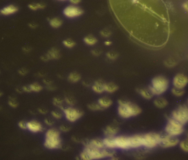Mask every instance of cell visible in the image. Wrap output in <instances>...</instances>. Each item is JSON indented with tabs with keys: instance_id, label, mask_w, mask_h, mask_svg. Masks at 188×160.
I'll return each mask as SVG.
<instances>
[{
	"instance_id": "15",
	"label": "cell",
	"mask_w": 188,
	"mask_h": 160,
	"mask_svg": "<svg viewBox=\"0 0 188 160\" xmlns=\"http://www.w3.org/2000/svg\"><path fill=\"white\" fill-rule=\"evenodd\" d=\"M131 149L143 147V135H135L129 136Z\"/></svg>"
},
{
	"instance_id": "39",
	"label": "cell",
	"mask_w": 188,
	"mask_h": 160,
	"mask_svg": "<svg viewBox=\"0 0 188 160\" xmlns=\"http://www.w3.org/2000/svg\"><path fill=\"white\" fill-rule=\"evenodd\" d=\"M65 102L69 105L72 106V105H74L76 101L74 100L73 98H72V97H67L65 99Z\"/></svg>"
},
{
	"instance_id": "8",
	"label": "cell",
	"mask_w": 188,
	"mask_h": 160,
	"mask_svg": "<svg viewBox=\"0 0 188 160\" xmlns=\"http://www.w3.org/2000/svg\"><path fill=\"white\" fill-rule=\"evenodd\" d=\"M84 13V11L78 5H70L66 6L63 10V14L69 19H74L81 16Z\"/></svg>"
},
{
	"instance_id": "13",
	"label": "cell",
	"mask_w": 188,
	"mask_h": 160,
	"mask_svg": "<svg viewBox=\"0 0 188 160\" xmlns=\"http://www.w3.org/2000/svg\"><path fill=\"white\" fill-rule=\"evenodd\" d=\"M178 143H179V140L176 138V136H172L167 135L165 136L162 137L160 144L164 147L168 148L175 147L178 144Z\"/></svg>"
},
{
	"instance_id": "37",
	"label": "cell",
	"mask_w": 188,
	"mask_h": 160,
	"mask_svg": "<svg viewBox=\"0 0 188 160\" xmlns=\"http://www.w3.org/2000/svg\"><path fill=\"white\" fill-rule=\"evenodd\" d=\"M53 103L55 106L59 107H62L63 100L60 98H55L53 99Z\"/></svg>"
},
{
	"instance_id": "34",
	"label": "cell",
	"mask_w": 188,
	"mask_h": 160,
	"mask_svg": "<svg viewBox=\"0 0 188 160\" xmlns=\"http://www.w3.org/2000/svg\"><path fill=\"white\" fill-rule=\"evenodd\" d=\"M172 91L173 94L175 96H177V97H180V96H183L184 94V90L182 89H179V88H176L175 87L172 90Z\"/></svg>"
},
{
	"instance_id": "53",
	"label": "cell",
	"mask_w": 188,
	"mask_h": 160,
	"mask_svg": "<svg viewBox=\"0 0 188 160\" xmlns=\"http://www.w3.org/2000/svg\"></svg>"
},
{
	"instance_id": "17",
	"label": "cell",
	"mask_w": 188,
	"mask_h": 160,
	"mask_svg": "<svg viewBox=\"0 0 188 160\" xmlns=\"http://www.w3.org/2000/svg\"><path fill=\"white\" fill-rule=\"evenodd\" d=\"M106 83L101 80H98L96 81L92 86V89L94 92L100 94L105 91V86Z\"/></svg>"
},
{
	"instance_id": "4",
	"label": "cell",
	"mask_w": 188,
	"mask_h": 160,
	"mask_svg": "<svg viewBox=\"0 0 188 160\" xmlns=\"http://www.w3.org/2000/svg\"><path fill=\"white\" fill-rule=\"evenodd\" d=\"M45 147L50 150L57 149L61 146L60 133L55 129H50L45 134Z\"/></svg>"
},
{
	"instance_id": "30",
	"label": "cell",
	"mask_w": 188,
	"mask_h": 160,
	"mask_svg": "<svg viewBox=\"0 0 188 160\" xmlns=\"http://www.w3.org/2000/svg\"><path fill=\"white\" fill-rule=\"evenodd\" d=\"M63 45L67 49H72L76 46V42L71 39H66L63 41Z\"/></svg>"
},
{
	"instance_id": "42",
	"label": "cell",
	"mask_w": 188,
	"mask_h": 160,
	"mask_svg": "<svg viewBox=\"0 0 188 160\" xmlns=\"http://www.w3.org/2000/svg\"><path fill=\"white\" fill-rule=\"evenodd\" d=\"M60 130L64 132H67L69 130H70V127H68V125H62L60 127Z\"/></svg>"
},
{
	"instance_id": "50",
	"label": "cell",
	"mask_w": 188,
	"mask_h": 160,
	"mask_svg": "<svg viewBox=\"0 0 188 160\" xmlns=\"http://www.w3.org/2000/svg\"><path fill=\"white\" fill-rule=\"evenodd\" d=\"M30 27L32 28H35L36 27V25L34 23H31L30 24Z\"/></svg>"
},
{
	"instance_id": "5",
	"label": "cell",
	"mask_w": 188,
	"mask_h": 160,
	"mask_svg": "<svg viewBox=\"0 0 188 160\" xmlns=\"http://www.w3.org/2000/svg\"><path fill=\"white\" fill-rule=\"evenodd\" d=\"M169 86L168 80L164 76H158L154 78L151 81L150 89L153 95H160L166 92Z\"/></svg>"
},
{
	"instance_id": "9",
	"label": "cell",
	"mask_w": 188,
	"mask_h": 160,
	"mask_svg": "<svg viewBox=\"0 0 188 160\" xmlns=\"http://www.w3.org/2000/svg\"><path fill=\"white\" fill-rule=\"evenodd\" d=\"M172 118L184 125L188 122V107L180 106L172 113Z\"/></svg>"
},
{
	"instance_id": "51",
	"label": "cell",
	"mask_w": 188,
	"mask_h": 160,
	"mask_svg": "<svg viewBox=\"0 0 188 160\" xmlns=\"http://www.w3.org/2000/svg\"><path fill=\"white\" fill-rule=\"evenodd\" d=\"M58 1H61V2H63V1H67V0H57Z\"/></svg>"
},
{
	"instance_id": "52",
	"label": "cell",
	"mask_w": 188,
	"mask_h": 160,
	"mask_svg": "<svg viewBox=\"0 0 188 160\" xmlns=\"http://www.w3.org/2000/svg\"><path fill=\"white\" fill-rule=\"evenodd\" d=\"M1 95H2V94H1V92H0V96Z\"/></svg>"
},
{
	"instance_id": "23",
	"label": "cell",
	"mask_w": 188,
	"mask_h": 160,
	"mask_svg": "<svg viewBox=\"0 0 188 160\" xmlns=\"http://www.w3.org/2000/svg\"><path fill=\"white\" fill-rule=\"evenodd\" d=\"M49 24L54 29L60 28L63 24V20L59 17H53L50 19Z\"/></svg>"
},
{
	"instance_id": "16",
	"label": "cell",
	"mask_w": 188,
	"mask_h": 160,
	"mask_svg": "<svg viewBox=\"0 0 188 160\" xmlns=\"http://www.w3.org/2000/svg\"><path fill=\"white\" fill-rule=\"evenodd\" d=\"M27 129L31 132L34 133L41 132L43 130L42 125L40 122L36 121H31L27 123Z\"/></svg>"
},
{
	"instance_id": "44",
	"label": "cell",
	"mask_w": 188,
	"mask_h": 160,
	"mask_svg": "<svg viewBox=\"0 0 188 160\" xmlns=\"http://www.w3.org/2000/svg\"><path fill=\"white\" fill-rule=\"evenodd\" d=\"M9 105L13 107H16L18 106V104L16 102V101L14 100H11L9 101Z\"/></svg>"
},
{
	"instance_id": "48",
	"label": "cell",
	"mask_w": 188,
	"mask_h": 160,
	"mask_svg": "<svg viewBox=\"0 0 188 160\" xmlns=\"http://www.w3.org/2000/svg\"><path fill=\"white\" fill-rule=\"evenodd\" d=\"M104 43H105V46H111V45H112V43L111 41L106 40L105 41Z\"/></svg>"
},
{
	"instance_id": "36",
	"label": "cell",
	"mask_w": 188,
	"mask_h": 160,
	"mask_svg": "<svg viewBox=\"0 0 188 160\" xmlns=\"http://www.w3.org/2000/svg\"><path fill=\"white\" fill-rule=\"evenodd\" d=\"M180 147L183 151L188 152V138L180 142Z\"/></svg>"
},
{
	"instance_id": "14",
	"label": "cell",
	"mask_w": 188,
	"mask_h": 160,
	"mask_svg": "<svg viewBox=\"0 0 188 160\" xmlns=\"http://www.w3.org/2000/svg\"><path fill=\"white\" fill-rule=\"evenodd\" d=\"M61 57L60 52L57 48L50 49L47 54L41 57L44 61H47L50 60H58Z\"/></svg>"
},
{
	"instance_id": "47",
	"label": "cell",
	"mask_w": 188,
	"mask_h": 160,
	"mask_svg": "<svg viewBox=\"0 0 188 160\" xmlns=\"http://www.w3.org/2000/svg\"><path fill=\"white\" fill-rule=\"evenodd\" d=\"M23 89L24 90V91H26V92H31V90H30V88L29 86L23 87Z\"/></svg>"
},
{
	"instance_id": "40",
	"label": "cell",
	"mask_w": 188,
	"mask_h": 160,
	"mask_svg": "<svg viewBox=\"0 0 188 160\" xmlns=\"http://www.w3.org/2000/svg\"><path fill=\"white\" fill-rule=\"evenodd\" d=\"M18 126L19 127L22 129H27V123L24 122V121H20L18 123Z\"/></svg>"
},
{
	"instance_id": "21",
	"label": "cell",
	"mask_w": 188,
	"mask_h": 160,
	"mask_svg": "<svg viewBox=\"0 0 188 160\" xmlns=\"http://www.w3.org/2000/svg\"><path fill=\"white\" fill-rule=\"evenodd\" d=\"M118 132V128L115 125H109L105 129L104 133L106 136H115Z\"/></svg>"
},
{
	"instance_id": "29",
	"label": "cell",
	"mask_w": 188,
	"mask_h": 160,
	"mask_svg": "<svg viewBox=\"0 0 188 160\" xmlns=\"http://www.w3.org/2000/svg\"><path fill=\"white\" fill-rule=\"evenodd\" d=\"M46 5L42 3H31L28 5V7L32 11H37L39 9H42L45 8Z\"/></svg>"
},
{
	"instance_id": "1",
	"label": "cell",
	"mask_w": 188,
	"mask_h": 160,
	"mask_svg": "<svg viewBox=\"0 0 188 160\" xmlns=\"http://www.w3.org/2000/svg\"><path fill=\"white\" fill-rule=\"evenodd\" d=\"M118 23L134 38L159 47L169 37L168 16L162 0H109Z\"/></svg>"
},
{
	"instance_id": "35",
	"label": "cell",
	"mask_w": 188,
	"mask_h": 160,
	"mask_svg": "<svg viewBox=\"0 0 188 160\" xmlns=\"http://www.w3.org/2000/svg\"><path fill=\"white\" fill-rule=\"evenodd\" d=\"M100 35L102 37L105 38H108L112 35V32L111 30L108 29H104L100 31Z\"/></svg>"
},
{
	"instance_id": "20",
	"label": "cell",
	"mask_w": 188,
	"mask_h": 160,
	"mask_svg": "<svg viewBox=\"0 0 188 160\" xmlns=\"http://www.w3.org/2000/svg\"><path fill=\"white\" fill-rule=\"evenodd\" d=\"M105 147L109 149H116L115 143V136H106L103 140Z\"/></svg>"
},
{
	"instance_id": "24",
	"label": "cell",
	"mask_w": 188,
	"mask_h": 160,
	"mask_svg": "<svg viewBox=\"0 0 188 160\" xmlns=\"http://www.w3.org/2000/svg\"><path fill=\"white\" fill-rule=\"evenodd\" d=\"M83 41L86 45L90 46L95 45L98 42V39L96 38L95 36L92 35H88L85 36L83 39Z\"/></svg>"
},
{
	"instance_id": "7",
	"label": "cell",
	"mask_w": 188,
	"mask_h": 160,
	"mask_svg": "<svg viewBox=\"0 0 188 160\" xmlns=\"http://www.w3.org/2000/svg\"><path fill=\"white\" fill-rule=\"evenodd\" d=\"M162 136L157 133H149L143 135V147L149 149L153 148L160 144Z\"/></svg>"
},
{
	"instance_id": "11",
	"label": "cell",
	"mask_w": 188,
	"mask_h": 160,
	"mask_svg": "<svg viewBox=\"0 0 188 160\" xmlns=\"http://www.w3.org/2000/svg\"><path fill=\"white\" fill-rule=\"evenodd\" d=\"M115 143L116 148L122 150L131 149L129 136H115Z\"/></svg>"
},
{
	"instance_id": "22",
	"label": "cell",
	"mask_w": 188,
	"mask_h": 160,
	"mask_svg": "<svg viewBox=\"0 0 188 160\" xmlns=\"http://www.w3.org/2000/svg\"><path fill=\"white\" fill-rule=\"evenodd\" d=\"M87 145L89 147H95V148L100 149H104L105 147L104 145L103 140H101L99 139H95L91 140Z\"/></svg>"
},
{
	"instance_id": "33",
	"label": "cell",
	"mask_w": 188,
	"mask_h": 160,
	"mask_svg": "<svg viewBox=\"0 0 188 160\" xmlns=\"http://www.w3.org/2000/svg\"><path fill=\"white\" fill-rule=\"evenodd\" d=\"M106 57L110 60H116L118 57V54L114 51H111L107 52Z\"/></svg>"
},
{
	"instance_id": "12",
	"label": "cell",
	"mask_w": 188,
	"mask_h": 160,
	"mask_svg": "<svg viewBox=\"0 0 188 160\" xmlns=\"http://www.w3.org/2000/svg\"><path fill=\"white\" fill-rule=\"evenodd\" d=\"M188 84V77L184 74H178L173 80L175 87L183 89Z\"/></svg>"
},
{
	"instance_id": "46",
	"label": "cell",
	"mask_w": 188,
	"mask_h": 160,
	"mask_svg": "<svg viewBox=\"0 0 188 160\" xmlns=\"http://www.w3.org/2000/svg\"><path fill=\"white\" fill-rule=\"evenodd\" d=\"M183 8L186 10V11L188 12V1H186V2L183 4Z\"/></svg>"
},
{
	"instance_id": "31",
	"label": "cell",
	"mask_w": 188,
	"mask_h": 160,
	"mask_svg": "<svg viewBox=\"0 0 188 160\" xmlns=\"http://www.w3.org/2000/svg\"><path fill=\"white\" fill-rule=\"evenodd\" d=\"M87 107H88L89 109L92 111H98L103 110V109L98 104V103H90V104L88 105Z\"/></svg>"
},
{
	"instance_id": "32",
	"label": "cell",
	"mask_w": 188,
	"mask_h": 160,
	"mask_svg": "<svg viewBox=\"0 0 188 160\" xmlns=\"http://www.w3.org/2000/svg\"><path fill=\"white\" fill-rule=\"evenodd\" d=\"M29 87H30L31 91L33 92H40L42 89V87L41 85H40L38 83H36L30 84Z\"/></svg>"
},
{
	"instance_id": "25",
	"label": "cell",
	"mask_w": 188,
	"mask_h": 160,
	"mask_svg": "<svg viewBox=\"0 0 188 160\" xmlns=\"http://www.w3.org/2000/svg\"><path fill=\"white\" fill-rule=\"evenodd\" d=\"M138 92L142 96V97L144 98L146 100H150L151 98H153V93L151 91L150 89H146V88H142V89H139L138 90Z\"/></svg>"
},
{
	"instance_id": "43",
	"label": "cell",
	"mask_w": 188,
	"mask_h": 160,
	"mask_svg": "<svg viewBox=\"0 0 188 160\" xmlns=\"http://www.w3.org/2000/svg\"><path fill=\"white\" fill-rule=\"evenodd\" d=\"M69 1L71 3V5H78L82 2V0H69Z\"/></svg>"
},
{
	"instance_id": "38",
	"label": "cell",
	"mask_w": 188,
	"mask_h": 160,
	"mask_svg": "<svg viewBox=\"0 0 188 160\" xmlns=\"http://www.w3.org/2000/svg\"><path fill=\"white\" fill-rule=\"evenodd\" d=\"M52 117H53L55 119L59 120L61 119L62 117V114L60 112L58 111H53L51 112Z\"/></svg>"
},
{
	"instance_id": "28",
	"label": "cell",
	"mask_w": 188,
	"mask_h": 160,
	"mask_svg": "<svg viewBox=\"0 0 188 160\" xmlns=\"http://www.w3.org/2000/svg\"><path fill=\"white\" fill-rule=\"evenodd\" d=\"M154 104L156 107H158L159 109H163L167 106L168 102L164 98H158L154 101Z\"/></svg>"
},
{
	"instance_id": "18",
	"label": "cell",
	"mask_w": 188,
	"mask_h": 160,
	"mask_svg": "<svg viewBox=\"0 0 188 160\" xmlns=\"http://www.w3.org/2000/svg\"><path fill=\"white\" fill-rule=\"evenodd\" d=\"M17 11H18V8L16 6L11 5L7 6L3 8L2 9H1L0 12L3 15L8 16V15H10V14H12L16 13Z\"/></svg>"
},
{
	"instance_id": "3",
	"label": "cell",
	"mask_w": 188,
	"mask_h": 160,
	"mask_svg": "<svg viewBox=\"0 0 188 160\" xmlns=\"http://www.w3.org/2000/svg\"><path fill=\"white\" fill-rule=\"evenodd\" d=\"M112 153L104 149H98L87 145L80 154V158L83 160H98L111 156Z\"/></svg>"
},
{
	"instance_id": "49",
	"label": "cell",
	"mask_w": 188,
	"mask_h": 160,
	"mask_svg": "<svg viewBox=\"0 0 188 160\" xmlns=\"http://www.w3.org/2000/svg\"><path fill=\"white\" fill-rule=\"evenodd\" d=\"M39 111L42 114H45L47 113V110H45V109H40L39 110Z\"/></svg>"
},
{
	"instance_id": "6",
	"label": "cell",
	"mask_w": 188,
	"mask_h": 160,
	"mask_svg": "<svg viewBox=\"0 0 188 160\" xmlns=\"http://www.w3.org/2000/svg\"><path fill=\"white\" fill-rule=\"evenodd\" d=\"M184 131L183 125L173 119H169L166 127V132L167 135L172 136H180Z\"/></svg>"
},
{
	"instance_id": "45",
	"label": "cell",
	"mask_w": 188,
	"mask_h": 160,
	"mask_svg": "<svg viewBox=\"0 0 188 160\" xmlns=\"http://www.w3.org/2000/svg\"><path fill=\"white\" fill-rule=\"evenodd\" d=\"M45 122L48 125H52L53 124V122L51 119H46L45 120Z\"/></svg>"
},
{
	"instance_id": "41",
	"label": "cell",
	"mask_w": 188,
	"mask_h": 160,
	"mask_svg": "<svg viewBox=\"0 0 188 160\" xmlns=\"http://www.w3.org/2000/svg\"><path fill=\"white\" fill-rule=\"evenodd\" d=\"M91 54H92L94 56H99L101 54V51L100 50L95 49V50H92Z\"/></svg>"
},
{
	"instance_id": "19",
	"label": "cell",
	"mask_w": 188,
	"mask_h": 160,
	"mask_svg": "<svg viewBox=\"0 0 188 160\" xmlns=\"http://www.w3.org/2000/svg\"><path fill=\"white\" fill-rule=\"evenodd\" d=\"M98 104L100 105L103 110L108 109L112 105V101L111 99L107 97H102L100 98L98 101Z\"/></svg>"
},
{
	"instance_id": "26",
	"label": "cell",
	"mask_w": 188,
	"mask_h": 160,
	"mask_svg": "<svg viewBox=\"0 0 188 160\" xmlns=\"http://www.w3.org/2000/svg\"><path fill=\"white\" fill-rule=\"evenodd\" d=\"M118 89L117 84H115L113 83H108L105 84V91L107 92L109 94H112L114 93L117 91Z\"/></svg>"
},
{
	"instance_id": "10",
	"label": "cell",
	"mask_w": 188,
	"mask_h": 160,
	"mask_svg": "<svg viewBox=\"0 0 188 160\" xmlns=\"http://www.w3.org/2000/svg\"><path fill=\"white\" fill-rule=\"evenodd\" d=\"M63 112L66 120L72 123L79 120L83 115V112L81 110L71 106L63 109Z\"/></svg>"
},
{
	"instance_id": "27",
	"label": "cell",
	"mask_w": 188,
	"mask_h": 160,
	"mask_svg": "<svg viewBox=\"0 0 188 160\" xmlns=\"http://www.w3.org/2000/svg\"><path fill=\"white\" fill-rule=\"evenodd\" d=\"M80 79H81V76L80 74L76 72L71 73L68 76V81L72 83H78L80 80Z\"/></svg>"
},
{
	"instance_id": "2",
	"label": "cell",
	"mask_w": 188,
	"mask_h": 160,
	"mask_svg": "<svg viewBox=\"0 0 188 160\" xmlns=\"http://www.w3.org/2000/svg\"><path fill=\"white\" fill-rule=\"evenodd\" d=\"M141 112L142 109L136 104L122 99L118 101V113L121 118L128 119L139 115Z\"/></svg>"
}]
</instances>
